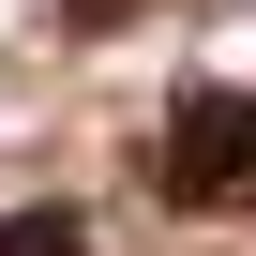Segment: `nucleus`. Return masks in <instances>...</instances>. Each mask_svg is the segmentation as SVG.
Wrapping results in <instances>:
<instances>
[{"label":"nucleus","mask_w":256,"mask_h":256,"mask_svg":"<svg viewBox=\"0 0 256 256\" xmlns=\"http://www.w3.org/2000/svg\"><path fill=\"white\" fill-rule=\"evenodd\" d=\"M151 196H166L181 226H226V211H256V90L196 76V90L166 106V136H151Z\"/></svg>","instance_id":"nucleus-1"},{"label":"nucleus","mask_w":256,"mask_h":256,"mask_svg":"<svg viewBox=\"0 0 256 256\" xmlns=\"http://www.w3.org/2000/svg\"><path fill=\"white\" fill-rule=\"evenodd\" d=\"M0 256H90V211H60V196L0 211Z\"/></svg>","instance_id":"nucleus-2"},{"label":"nucleus","mask_w":256,"mask_h":256,"mask_svg":"<svg viewBox=\"0 0 256 256\" xmlns=\"http://www.w3.org/2000/svg\"><path fill=\"white\" fill-rule=\"evenodd\" d=\"M60 16H76V30H120V16H136V0H60Z\"/></svg>","instance_id":"nucleus-3"}]
</instances>
